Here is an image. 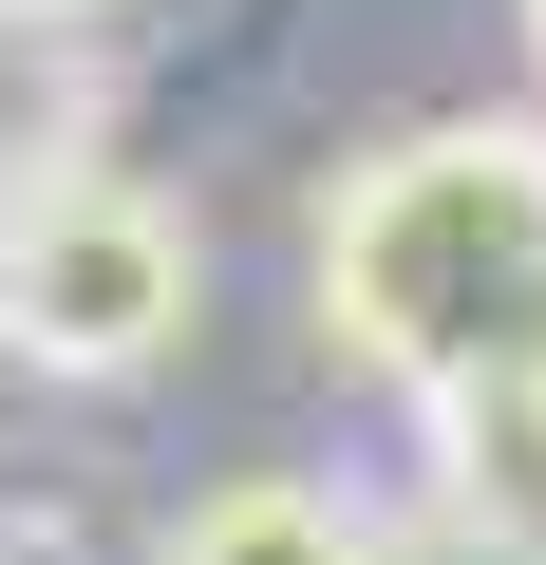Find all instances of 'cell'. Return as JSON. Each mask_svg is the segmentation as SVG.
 I'll list each match as a JSON object with an SVG mask.
<instances>
[{
    "instance_id": "obj_5",
    "label": "cell",
    "mask_w": 546,
    "mask_h": 565,
    "mask_svg": "<svg viewBox=\"0 0 546 565\" xmlns=\"http://www.w3.org/2000/svg\"><path fill=\"white\" fill-rule=\"evenodd\" d=\"M95 39L57 20V0H0V207L20 189H57V170H95Z\"/></svg>"
},
{
    "instance_id": "obj_2",
    "label": "cell",
    "mask_w": 546,
    "mask_h": 565,
    "mask_svg": "<svg viewBox=\"0 0 546 565\" xmlns=\"http://www.w3.org/2000/svg\"><path fill=\"white\" fill-rule=\"evenodd\" d=\"M207 321V226L132 170H57L0 207V359L39 377H151Z\"/></svg>"
},
{
    "instance_id": "obj_6",
    "label": "cell",
    "mask_w": 546,
    "mask_h": 565,
    "mask_svg": "<svg viewBox=\"0 0 546 565\" xmlns=\"http://www.w3.org/2000/svg\"><path fill=\"white\" fill-rule=\"evenodd\" d=\"M527 76H546V0H527Z\"/></svg>"
},
{
    "instance_id": "obj_3",
    "label": "cell",
    "mask_w": 546,
    "mask_h": 565,
    "mask_svg": "<svg viewBox=\"0 0 546 565\" xmlns=\"http://www.w3.org/2000/svg\"><path fill=\"white\" fill-rule=\"evenodd\" d=\"M433 546L452 565H546V377H490L433 415Z\"/></svg>"
},
{
    "instance_id": "obj_4",
    "label": "cell",
    "mask_w": 546,
    "mask_h": 565,
    "mask_svg": "<svg viewBox=\"0 0 546 565\" xmlns=\"http://www.w3.org/2000/svg\"><path fill=\"white\" fill-rule=\"evenodd\" d=\"M151 565H396V527L358 490H321V471H226V490H189L151 527Z\"/></svg>"
},
{
    "instance_id": "obj_1",
    "label": "cell",
    "mask_w": 546,
    "mask_h": 565,
    "mask_svg": "<svg viewBox=\"0 0 546 565\" xmlns=\"http://www.w3.org/2000/svg\"><path fill=\"white\" fill-rule=\"evenodd\" d=\"M321 340L415 415L546 377V114L377 132L321 189Z\"/></svg>"
}]
</instances>
